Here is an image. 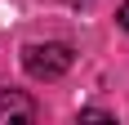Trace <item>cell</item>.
<instances>
[{
  "label": "cell",
  "instance_id": "3957f363",
  "mask_svg": "<svg viewBox=\"0 0 129 125\" xmlns=\"http://www.w3.org/2000/svg\"><path fill=\"white\" fill-rule=\"evenodd\" d=\"M116 18H120V27H125V31H129V0H125V5H120V13H116Z\"/></svg>",
  "mask_w": 129,
  "mask_h": 125
},
{
  "label": "cell",
  "instance_id": "7a4b0ae2",
  "mask_svg": "<svg viewBox=\"0 0 129 125\" xmlns=\"http://www.w3.org/2000/svg\"><path fill=\"white\" fill-rule=\"evenodd\" d=\"M13 121H36V103L27 98L22 89H0V125H13Z\"/></svg>",
  "mask_w": 129,
  "mask_h": 125
},
{
  "label": "cell",
  "instance_id": "6da1fadb",
  "mask_svg": "<svg viewBox=\"0 0 129 125\" xmlns=\"http://www.w3.org/2000/svg\"><path fill=\"white\" fill-rule=\"evenodd\" d=\"M71 62H76V54L62 40H45V45H27L22 49V67L36 80H58V76L71 72Z\"/></svg>",
  "mask_w": 129,
  "mask_h": 125
}]
</instances>
